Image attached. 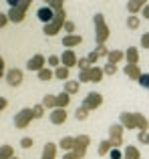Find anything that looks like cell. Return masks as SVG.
Wrapping results in <instances>:
<instances>
[{"instance_id": "ac0fdd59", "label": "cell", "mask_w": 149, "mask_h": 159, "mask_svg": "<svg viewBox=\"0 0 149 159\" xmlns=\"http://www.w3.org/2000/svg\"><path fill=\"white\" fill-rule=\"evenodd\" d=\"M125 58H127V65H137L139 62V51L135 47H129L125 52Z\"/></svg>"}, {"instance_id": "4fadbf2b", "label": "cell", "mask_w": 149, "mask_h": 159, "mask_svg": "<svg viewBox=\"0 0 149 159\" xmlns=\"http://www.w3.org/2000/svg\"><path fill=\"white\" fill-rule=\"evenodd\" d=\"M61 62H63V66L71 69V66L79 65V57L74 54V51H71V48H67V51L63 52V57H61Z\"/></svg>"}, {"instance_id": "d6986e66", "label": "cell", "mask_w": 149, "mask_h": 159, "mask_svg": "<svg viewBox=\"0 0 149 159\" xmlns=\"http://www.w3.org/2000/svg\"><path fill=\"white\" fill-rule=\"evenodd\" d=\"M56 157V145L55 143H47L43 149V157L40 159H55Z\"/></svg>"}, {"instance_id": "60d3db41", "label": "cell", "mask_w": 149, "mask_h": 159, "mask_svg": "<svg viewBox=\"0 0 149 159\" xmlns=\"http://www.w3.org/2000/svg\"><path fill=\"white\" fill-rule=\"evenodd\" d=\"M109 157H111V159H123V153L119 151V149H111Z\"/></svg>"}, {"instance_id": "f546056e", "label": "cell", "mask_w": 149, "mask_h": 159, "mask_svg": "<svg viewBox=\"0 0 149 159\" xmlns=\"http://www.w3.org/2000/svg\"><path fill=\"white\" fill-rule=\"evenodd\" d=\"M74 117H77V121H85L87 117H89V111H87L85 107H79L77 113H74Z\"/></svg>"}, {"instance_id": "5bb4252c", "label": "cell", "mask_w": 149, "mask_h": 159, "mask_svg": "<svg viewBox=\"0 0 149 159\" xmlns=\"http://www.w3.org/2000/svg\"><path fill=\"white\" fill-rule=\"evenodd\" d=\"M67 121V111L65 109H55L51 111V123L52 125H63Z\"/></svg>"}, {"instance_id": "ba28073f", "label": "cell", "mask_w": 149, "mask_h": 159, "mask_svg": "<svg viewBox=\"0 0 149 159\" xmlns=\"http://www.w3.org/2000/svg\"><path fill=\"white\" fill-rule=\"evenodd\" d=\"M109 141L113 149H119L123 145V125H111L109 127Z\"/></svg>"}, {"instance_id": "ee69618b", "label": "cell", "mask_w": 149, "mask_h": 159, "mask_svg": "<svg viewBox=\"0 0 149 159\" xmlns=\"http://www.w3.org/2000/svg\"><path fill=\"white\" fill-rule=\"evenodd\" d=\"M4 73H8V70H6V65H4V58H0V77H2Z\"/></svg>"}, {"instance_id": "7402d4cb", "label": "cell", "mask_w": 149, "mask_h": 159, "mask_svg": "<svg viewBox=\"0 0 149 159\" xmlns=\"http://www.w3.org/2000/svg\"><path fill=\"white\" fill-rule=\"evenodd\" d=\"M74 139H77V137H63V139L59 141V145L65 149V153H69V151L74 149Z\"/></svg>"}, {"instance_id": "f1b7e54d", "label": "cell", "mask_w": 149, "mask_h": 159, "mask_svg": "<svg viewBox=\"0 0 149 159\" xmlns=\"http://www.w3.org/2000/svg\"><path fill=\"white\" fill-rule=\"evenodd\" d=\"M55 77L61 79V81H67V79H69V69H67V66H59V69L55 70Z\"/></svg>"}, {"instance_id": "b9f144b4", "label": "cell", "mask_w": 149, "mask_h": 159, "mask_svg": "<svg viewBox=\"0 0 149 159\" xmlns=\"http://www.w3.org/2000/svg\"><path fill=\"white\" fill-rule=\"evenodd\" d=\"M141 47L143 48H149V32H145V34L141 36Z\"/></svg>"}, {"instance_id": "d590c367", "label": "cell", "mask_w": 149, "mask_h": 159, "mask_svg": "<svg viewBox=\"0 0 149 159\" xmlns=\"http://www.w3.org/2000/svg\"><path fill=\"white\" fill-rule=\"evenodd\" d=\"M79 70H89L91 69V62L89 61H87V58H79Z\"/></svg>"}, {"instance_id": "f35d334b", "label": "cell", "mask_w": 149, "mask_h": 159, "mask_svg": "<svg viewBox=\"0 0 149 159\" xmlns=\"http://www.w3.org/2000/svg\"><path fill=\"white\" fill-rule=\"evenodd\" d=\"M137 139H139V143H145V145H149V131H145V133H139V135H137Z\"/></svg>"}, {"instance_id": "e0dca14e", "label": "cell", "mask_w": 149, "mask_h": 159, "mask_svg": "<svg viewBox=\"0 0 149 159\" xmlns=\"http://www.w3.org/2000/svg\"><path fill=\"white\" fill-rule=\"evenodd\" d=\"M145 6H147V2H143V0H133V2H127V10L131 12V16H135L137 12H141Z\"/></svg>"}, {"instance_id": "9a60e30c", "label": "cell", "mask_w": 149, "mask_h": 159, "mask_svg": "<svg viewBox=\"0 0 149 159\" xmlns=\"http://www.w3.org/2000/svg\"><path fill=\"white\" fill-rule=\"evenodd\" d=\"M83 43V36H79V34H67L63 39V47H69L73 51V47H79V44Z\"/></svg>"}, {"instance_id": "8992f818", "label": "cell", "mask_w": 149, "mask_h": 159, "mask_svg": "<svg viewBox=\"0 0 149 159\" xmlns=\"http://www.w3.org/2000/svg\"><path fill=\"white\" fill-rule=\"evenodd\" d=\"M89 143H91V137L89 135H79L77 139H74V149L73 153L77 155V159H83L87 153V149H89Z\"/></svg>"}, {"instance_id": "4dcf8cb0", "label": "cell", "mask_w": 149, "mask_h": 159, "mask_svg": "<svg viewBox=\"0 0 149 159\" xmlns=\"http://www.w3.org/2000/svg\"><path fill=\"white\" fill-rule=\"evenodd\" d=\"M127 26H129L131 30L139 28V18H137V16H129V18H127Z\"/></svg>"}, {"instance_id": "52a82bcc", "label": "cell", "mask_w": 149, "mask_h": 159, "mask_svg": "<svg viewBox=\"0 0 149 159\" xmlns=\"http://www.w3.org/2000/svg\"><path fill=\"white\" fill-rule=\"evenodd\" d=\"M32 119H34V111H32V109H22V111L16 113L14 125L18 129H24V127H28V123H30Z\"/></svg>"}, {"instance_id": "603a6c76", "label": "cell", "mask_w": 149, "mask_h": 159, "mask_svg": "<svg viewBox=\"0 0 149 159\" xmlns=\"http://www.w3.org/2000/svg\"><path fill=\"white\" fill-rule=\"evenodd\" d=\"M79 85H81L79 81H67L65 83V93L67 95H77L79 93Z\"/></svg>"}, {"instance_id": "bcb514c9", "label": "cell", "mask_w": 149, "mask_h": 159, "mask_svg": "<svg viewBox=\"0 0 149 159\" xmlns=\"http://www.w3.org/2000/svg\"><path fill=\"white\" fill-rule=\"evenodd\" d=\"M6 105H8L6 99H0V111H2V109H6Z\"/></svg>"}, {"instance_id": "83f0119b", "label": "cell", "mask_w": 149, "mask_h": 159, "mask_svg": "<svg viewBox=\"0 0 149 159\" xmlns=\"http://www.w3.org/2000/svg\"><path fill=\"white\" fill-rule=\"evenodd\" d=\"M14 157V149L10 147V145H2V149H0V159H12Z\"/></svg>"}, {"instance_id": "74e56055", "label": "cell", "mask_w": 149, "mask_h": 159, "mask_svg": "<svg viewBox=\"0 0 149 159\" xmlns=\"http://www.w3.org/2000/svg\"><path fill=\"white\" fill-rule=\"evenodd\" d=\"M63 28L67 30V34H73V32H74V22H73V20H67Z\"/></svg>"}, {"instance_id": "3957f363", "label": "cell", "mask_w": 149, "mask_h": 159, "mask_svg": "<svg viewBox=\"0 0 149 159\" xmlns=\"http://www.w3.org/2000/svg\"><path fill=\"white\" fill-rule=\"evenodd\" d=\"M8 6H10V10H8L6 14H8V18H10V22H22L26 10L30 8V2H28V0H20V2L8 0Z\"/></svg>"}, {"instance_id": "f6af8a7d", "label": "cell", "mask_w": 149, "mask_h": 159, "mask_svg": "<svg viewBox=\"0 0 149 159\" xmlns=\"http://www.w3.org/2000/svg\"><path fill=\"white\" fill-rule=\"evenodd\" d=\"M63 159H77V155H74L73 151H69V153H65V157Z\"/></svg>"}, {"instance_id": "30bf717a", "label": "cell", "mask_w": 149, "mask_h": 159, "mask_svg": "<svg viewBox=\"0 0 149 159\" xmlns=\"http://www.w3.org/2000/svg\"><path fill=\"white\" fill-rule=\"evenodd\" d=\"M101 103H103V97L99 93H89L85 97V101H83L81 107H85L87 111H91V109H99V107H101Z\"/></svg>"}, {"instance_id": "7bdbcfd3", "label": "cell", "mask_w": 149, "mask_h": 159, "mask_svg": "<svg viewBox=\"0 0 149 159\" xmlns=\"http://www.w3.org/2000/svg\"><path fill=\"white\" fill-rule=\"evenodd\" d=\"M8 20H10V18H8V14H0V28H4V26H6V24H8Z\"/></svg>"}, {"instance_id": "c3c4849f", "label": "cell", "mask_w": 149, "mask_h": 159, "mask_svg": "<svg viewBox=\"0 0 149 159\" xmlns=\"http://www.w3.org/2000/svg\"><path fill=\"white\" fill-rule=\"evenodd\" d=\"M12 159H18V157H12Z\"/></svg>"}, {"instance_id": "d4e9b609", "label": "cell", "mask_w": 149, "mask_h": 159, "mask_svg": "<svg viewBox=\"0 0 149 159\" xmlns=\"http://www.w3.org/2000/svg\"><path fill=\"white\" fill-rule=\"evenodd\" d=\"M52 77H55V70H52L51 66H47V69H43L38 73V81H51Z\"/></svg>"}, {"instance_id": "7c38bea8", "label": "cell", "mask_w": 149, "mask_h": 159, "mask_svg": "<svg viewBox=\"0 0 149 159\" xmlns=\"http://www.w3.org/2000/svg\"><path fill=\"white\" fill-rule=\"evenodd\" d=\"M6 83L10 87H18V85H22V70L20 69H10L6 73Z\"/></svg>"}, {"instance_id": "e575fe53", "label": "cell", "mask_w": 149, "mask_h": 159, "mask_svg": "<svg viewBox=\"0 0 149 159\" xmlns=\"http://www.w3.org/2000/svg\"><path fill=\"white\" fill-rule=\"evenodd\" d=\"M32 111H34V119H40V117L44 115V105H43V103H40V105H34Z\"/></svg>"}, {"instance_id": "7dc6e473", "label": "cell", "mask_w": 149, "mask_h": 159, "mask_svg": "<svg viewBox=\"0 0 149 159\" xmlns=\"http://www.w3.org/2000/svg\"><path fill=\"white\" fill-rule=\"evenodd\" d=\"M143 16H145V18L149 20V2H147V6L143 8Z\"/></svg>"}, {"instance_id": "7a4b0ae2", "label": "cell", "mask_w": 149, "mask_h": 159, "mask_svg": "<svg viewBox=\"0 0 149 159\" xmlns=\"http://www.w3.org/2000/svg\"><path fill=\"white\" fill-rule=\"evenodd\" d=\"M119 121H121L123 127L139 129V133H145L147 129H149L147 119L141 115V113H121V115H119Z\"/></svg>"}, {"instance_id": "d6a6232c", "label": "cell", "mask_w": 149, "mask_h": 159, "mask_svg": "<svg viewBox=\"0 0 149 159\" xmlns=\"http://www.w3.org/2000/svg\"><path fill=\"white\" fill-rule=\"evenodd\" d=\"M137 83L143 87V89H147V91H149V73H143V75H141V79H139Z\"/></svg>"}, {"instance_id": "6da1fadb", "label": "cell", "mask_w": 149, "mask_h": 159, "mask_svg": "<svg viewBox=\"0 0 149 159\" xmlns=\"http://www.w3.org/2000/svg\"><path fill=\"white\" fill-rule=\"evenodd\" d=\"M48 6H51L52 10L56 12V16H55V20H52L51 24H47V26L43 28V30H44V34H47V36H55L56 32H59L61 28L65 26V22H67V20H65V10H63V2H56V0H52V2H48Z\"/></svg>"}, {"instance_id": "ffe728a7", "label": "cell", "mask_w": 149, "mask_h": 159, "mask_svg": "<svg viewBox=\"0 0 149 159\" xmlns=\"http://www.w3.org/2000/svg\"><path fill=\"white\" fill-rule=\"evenodd\" d=\"M121 61H125V52L123 51H111L109 57H107V62H111V65H117Z\"/></svg>"}, {"instance_id": "5b68a950", "label": "cell", "mask_w": 149, "mask_h": 159, "mask_svg": "<svg viewBox=\"0 0 149 159\" xmlns=\"http://www.w3.org/2000/svg\"><path fill=\"white\" fill-rule=\"evenodd\" d=\"M105 75V70L99 66H91L89 70H81L79 73V83H99Z\"/></svg>"}, {"instance_id": "1f68e13d", "label": "cell", "mask_w": 149, "mask_h": 159, "mask_svg": "<svg viewBox=\"0 0 149 159\" xmlns=\"http://www.w3.org/2000/svg\"><path fill=\"white\" fill-rule=\"evenodd\" d=\"M32 145H34V141H32L30 137H22V139H20V147L22 149H30Z\"/></svg>"}, {"instance_id": "277c9868", "label": "cell", "mask_w": 149, "mask_h": 159, "mask_svg": "<svg viewBox=\"0 0 149 159\" xmlns=\"http://www.w3.org/2000/svg\"><path fill=\"white\" fill-rule=\"evenodd\" d=\"M93 22H95V39H97V44H105V40L109 39V28L105 24V16L97 12L93 16Z\"/></svg>"}, {"instance_id": "8d00e7d4", "label": "cell", "mask_w": 149, "mask_h": 159, "mask_svg": "<svg viewBox=\"0 0 149 159\" xmlns=\"http://www.w3.org/2000/svg\"><path fill=\"white\" fill-rule=\"evenodd\" d=\"M103 70H105V75H115V73H117V65H111V62H107V65L103 66Z\"/></svg>"}, {"instance_id": "836d02e7", "label": "cell", "mask_w": 149, "mask_h": 159, "mask_svg": "<svg viewBox=\"0 0 149 159\" xmlns=\"http://www.w3.org/2000/svg\"><path fill=\"white\" fill-rule=\"evenodd\" d=\"M95 52H97L99 57H109V52H111V51H107V47H105V44H97Z\"/></svg>"}, {"instance_id": "4316f807", "label": "cell", "mask_w": 149, "mask_h": 159, "mask_svg": "<svg viewBox=\"0 0 149 159\" xmlns=\"http://www.w3.org/2000/svg\"><path fill=\"white\" fill-rule=\"evenodd\" d=\"M69 101H71V97H69L67 93L56 95V109H65V107L69 105Z\"/></svg>"}, {"instance_id": "8fae6325", "label": "cell", "mask_w": 149, "mask_h": 159, "mask_svg": "<svg viewBox=\"0 0 149 159\" xmlns=\"http://www.w3.org/2000/svg\"><path fill=\"white\" fill-rule=\"evenodd\" d=\"M47 62H44V57L43 54H34L32 58H28V62H26V69L28 70H36V73H40L43 69H47Z\"/></svg>"}, {"instance_id": "2e32d148", "label": "cell", "mask_w": 149, "mask_h": 159, "mask_svg": "<svg viewBox=\"0 0 149 159\" xmlns=\"http://www.w3.org/2000/svg\"><path fill=\"white\" fill-rule=\"evenodd\" d=\"M123 73H125L129 79H135V81H139V79H141V75H143L141 70H139V66H137V65H125Z\"/></svg>"}, {"instance_id": "44dd1931", "label": "cell", "mask_w": 149, "mask_h": 159, "mask_svg": "<svg viewBox=\"0 0 149 159\" xmlns=\"http://www.w3.org/2000/svg\"><path fill=\"white\" fill-rule=\"evenodd\" d=\"M123 159H141V153H139L137 147H131V145H127L125 151H123Z\"/></svg>"}, {"instance_id": "cb8c5ba5", "label": "cell", "mask_w": 149, "mask_h": 159, "mask_svg": "<svg viewBox=\"0 0 149 159\" xmlns=\"http://www.w3.org/2000/svg\"><path fill=\"white\" fill-rule=\"evenodd\" d=\"M43 105L47 109H52V111H55V109H56V95H44Z\"/></svg>"}, {"instance_id": "484cf974", "label": "cell", "mask_w": 149, "mask_h": 159, "mask_svg": "<svg viewBox=\"0 0 149 159\" xmlns=\"http://www.w3.org/2000/svg\"><path fill=\"white\" fill-rule=\"evenodd\" d=\"M111 149H113V145H111L109 139L101 141V143H99V155H107V153H111Z\"/></svg>"}, {"instance_id": "ab89813d", "label": "cell", "mask_w": 149, "mask_h": 159, "mask_svg": "<svg viewBox=\"0 0 149 159\" xmlns=\"http://www.w3.org/2000/svg\"><path fill=\"white\" fill-rule=\"evenodd\" d=\"M87 61H89V62H91V66H95V65H93V62H97V61H99V54H97V52H95V51H93V52H89V57H87Z\"/></svg>"}, {"instance_id": "9c48e42d", "label": "cell", "mask_w": 149, "mask_h": 159, "mask_svg": "<svg viewBox=\"0 0 149 159\" xmlns=\"http://www.w3.org/2000/svg\"><path fill=\"white\" fill-rule=\"evenodd\" d=\"M36 16H38V20H40V22H44V26H47V24H51L52 20H55L56 12L47 4V6H40L38 10H36Z\"/></svg>"}]
</instances>
